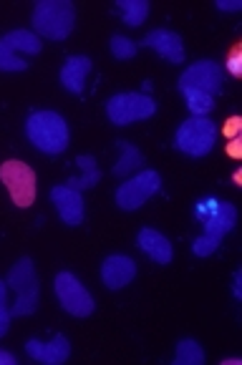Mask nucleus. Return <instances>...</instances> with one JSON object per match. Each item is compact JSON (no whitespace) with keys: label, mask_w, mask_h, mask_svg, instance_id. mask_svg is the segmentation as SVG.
I'll return each mask as SVG.
<instances>
[{"label":"nucleus","mask_w":242,"mask_h":365,"mask_svg":"<svg viewBox=\"0 0 242 365\" xmlns=\"http://www.w3.org/2000/svg\"><path fill=\"white\" fill-rule=\"evenodd\" d=\"M26 136L38 151L49 156L64 154L69 149V124L56 111H33L26 118Z\"/></svg>","instance_id":"1"},{"label":"nucleus","mask_w":242,"mask_h":365,"mask_svg":"<svg viewBox=\"0 0 242 365\" xmlns=\"http://www.w3.org/2000/svg\"><path fill=\"white\" fill-rule=\"evenodd\" d=\"M33 31L51 41H66L74 31L76 6L71 0H38L33 8Z\"/></svg>","instance_id":"2"},{"label":"nucleus","mask_w":242,"mask_h":365,"mask_svg":"<svg viewBox=\"0 0 242 365\" xmlns=\"http://www.w3.org/2000/svg\"><path fill=\"white\" fill-rule=\"evenodd\" d=\"M6 285L16 290V305L11 307V315L28 317L38 307V274L31 257H21L8 269Z\"/></svg>","instance_id":"3"},{"label":"nucleus","mask_w":242,"mask_h":365,"mask_svg":"<svg viewBox=\"0 0 242 365\" xmlns=\"http://www.w3.org/2000/svg\"><path fill=\"white\" fill-rule=\"evenodd\" d=\"M215 141H217V124L210 121L207 116L187 118L177 129V134H174V146L182 154L194 156V159L210 154L215 149Z\"/></svg>","instance_id":"4"},{"label":"nucleus","mask_w":242,"mask_h":365,"mask_svg":"<svg viewBox=\"0 0 242 365\" xmlns=\"http://www.w3.org/2000/svg\"><path fill=\"white\" fill-rule=\"evenodd\" d=\"M156 113V103L149 93L141 91H126L114 93L106 101V116L114 126H129L136 121H144Z\"/></svg>","instance_id":"5"},{"label":"nucleus","mask_w":242,"mask_h":365,"mask_svg":"<svg viewBox=\"0 0 242 365\" xmlns=\"http://www.w3.org/2000/svg\"><path fill=\"white\" fill-rule=\"evenodd\" d=\"M44 48L41 38L33 31H11L0 38V71L6 73H18L26 71L28 63L23 56H38Z\"/></svg>","instance_id":"6"},{"label":"nucleus","mask_w":242,"mask_h":365,"mask_svg":"<svg viewBox=\"0 0 242 365\" xmlns=\"http://www.w3.org/2000/svg\"><path fill=\"white\" fill-rule=\"evenodd\" d=\"M0 182L6 184L13 205L21 207V210H28L36 202V172L23 161H3L0 164Z\"/></svg>","instance_id":"7"},{"label":"nucleus","mask_w":242,"mask_h":365,"mask_svg":"<svg viewBox=\"0 0 242 365\" xmlns=\"http://www.w3.org/2000/svg\"><path fill=\"white\" fill-rule=\"evenodd\" d=\"M161 189V174L154 169H144L141 174L131 177L116 189V207L124 212H134L141 205H146L151 197Z\"/></svg>","instance_id":"8"},{"label":"nucleus","mask_w":242,"mask_h":365,"mask_svg":"<svg viewBox=\"0 0 242 365\" xmlns=\"http://www.w3.org/2000/svg\"><path fill=\"white\" fill-rule=\"evenodd\" d=\"M54 287H56V295H59L61 305L69 315L74 317H89L94 312V297L86 287L81 285L79 277L71 272H59L54 279Z\"/></svg>","instance_id":"9"},{"label":"nucleus","mask_w":242,"mask_h":365,"mask_svg":"<svg viewBox=\"0 0 242 365\" xmlns=\"http://www.w3.org/2000/svg\"><path fill=\"white\" fill-rule=\"evenodd\" d=\"M222 66L215 63V61L205 58L192 63L182 76H179V91H202V93H215L222 91Z\"/></svg>","instance_id":"10"},{"label":"nucleus","mask_w":242,"mask_h":365,"mask_svg":"<svg viewBox=\"0 0 242 365\" xmlns=\"http://www.w3.org/2000/svg\"><path fill=\"white\" fill-rule=\"evenodd\" d=\"M51 202H54L56 212L64 220L66 227H79L84 225V217H86V205H84V197L76 189H69L66 184H56L51 189Z\"/></svg>","instance_id":"11"},{"label":"nucleus","mask_w":242,"mask_h":365,"mask_svg":"<svg viewBox=\"0 0 242 365\" xmlns=\"http://www.w3.org/2000/svg\"><path fill=\"white\" fill-rule=\"evenodd\" d=\"M144 48H151L167 58L169 63H184V41L179 33L167 31V28H156V31H149L141 41Z\"/></svg>","instance_id":"12"},{"label":"nucleus","mask_w":242,"mask_h":365,"mask_svg":"<svg viewBox=\"0 0 242 365\" xmlns=\"http://www.w3.org/2000/svg\"><path fill=\"white\" fill-rule=\"evenodd\" d=\"M136 277V262L126 255H109L101 262V282L109 290H121Z\"/></svg>","instance_id":"13"},{"label":"nucleus","mask_w":242,"mask_h":365,"mask_svg":"<svg viewBox=\"0 0 242 365\" xmlns=\"http://www.w3.org/2000/svg\"><path fill=\"white\" fill-rule=\"evenodd\" d=\"M26 353L31 355L33 360L38 363H46V365H61L69 360L71 355V343L66 335H56L51 343H41L38 338H31L26 343Z\"/></svg>","instance_id":"14"},{"label":"nucleus","mask_w":242,"mask_h":365,"mask_svg":"<svg viewBox=\"0 0 242 365\" xmlns=\"http://www.w3.org/2000/svg\"><path fill=\"white\" fill-rule=\"evenodd\" d=\"M136 247H139L141 252H144L146 257L151 259V262L161 264V267L172 262V257H174L172 242L161 235V232L151 230V227H144V230H139V235H136Z\"/></svg>","instance_id":"15"},{"label":"nucleus","mask_w":242,"mask_h":365,"mask_svg":"<svg viewBox=\"0 0 242 365\" xmlns=\"http://www.w3.org/2000/svg\"><path fill=\"white\" fill-rule=\"evenodd\" d=\"M91 58L89 56H69L61 68V86L69 93H84L86 76L91 73Z\"/></svg>","instance_id":"16"},{"label":"nucleus","mask_w":242,"mask_h":365,"mask_svg":"<svg viewBox=\"0 0 242 365\" xmlns=\"http://www.w3.org/2000/svg\"><path fill=\"white\" fill-rule=\"evenodd\" d=\"M202 225H205V235L207 237L222 242V237L230 235V232L235 230V225H237L235 205H230V202H217L215 212H212L207 220H202Z\"/></svg>","instance_id":"17"},{"label":"nucleus","mask_w":242,"mask_h":365,"mask_svg":"<svg viewBox=\"0 0 242 365\" xmlns=\"http://www.w3.org/2000/svg\"><path fill=\"white\" fill-rule=\"evenodd\" d=\"M76 167L81 169L79 177H69L66 179V187L76 189V192H86V189H94L99 182H101V169L96 167V159L91 154H81L76 159Z\"/></svg>","instance_id":"18"},{"label":"nucleus","mask_w":242,"mask_h":365,"mask_svg":"<svg viewBox=\"0 0 242 365\" xmlns=\"http://www.w3.org/2000/svg\"><path fill=\"white\" fill-rule=\"evenodd\" d=\"M116 149L121 156H119V161L111 169L114 177H129L131 172H136V169L144 164V154H141L131 141H116Z\"/></svg>","instance_id":"19"},{"label":"nucleus","mask_w":242,"mask_h":365,"mask_svg":"<svg viewBox=\"0 0 242 365\" xmlns=\"http://www.w3.org/2000/svg\"><path fill=\"white\" fill-rule=\"evenodd\" d=\"M116 11L121 13L126 26L139 28L146 21V16H149V3L146 0H119Z\"/></svg>","instance_id":"20"},{"label":"nucleus","mask_w":242,"mask_h":365,"mask_svg":"<svg viewBox=\"0 0 242 365\" xmlns=\"http://www.w3.org/2000/svg\"><path fill=\"white\" fill-rule=\"evenodd\" d=\"M174 365H205V350H202V345L192 338H182L177 343Z\"/></svg>","instance_id":"21"},{"label":"nucleus","mask_w":242,"mask_h":365,"mask_svg":"<svg viewBox=\"0 0 242 365\" xmlns=\"http://www.w3.org/2000/svg\"><path fill=\"white\" fill-rule=\"evenodd\" d=\"M182 93L187 98V106L194 116H207L215 108V96H210V93H202V91H182Z\"/></svg>","instance_id":"22"},{"label":"nucleus","mask_w":242,"mask_h":365,"mask_svg":"<svg viewBox=\"0 0 242 365\" xmlns=\"http://www.w3.org/2000/svg\"><path fill=\"white\" fill-rule=\"evenodd\" d=\"M109 48H111L114 58H119V61H129V58H134V56H136V43L126 36H111V43H109Z\"/></svg>","instance_id":"23"},{"label":"nucleus","mask_w":242,"mask_h":365,"mask_svg":"<svg viewBox=\"0 0 242 365\" xmlns=\"http://www.w3.org/2000/svg\"><path fill=\"white\" fill-rule=\"evenodd\" d=\"M11 328V307H8V285L6 279H0V338Z\"/></svg>","instance_id":"24"},{"label":"nucleus","mask_w":242,"mask_h":365,"mask_svg":"<svg viewBox=\"0 0 242 365\" xmlns=\"http://www.w3.org/2000/svg\"><path fill=\"white\" fill-rule=\"evenodd\" d=\"M217 247H220V242L212 240V237H207V235L197 237V240L192 242V252L197 255V257H210Z\"/></svg>","instance_id":"25"},{"label":"nucleus","mask_w":242,"mask_h":365,"mask_svg":"<svg viewBox=\"0 0 242 365\" xmlns=\"http://www.w3.org/2000/svg\"><path fill=\"white\" fill-rule=\"evenodd\" d=\"M227 71H230L232 76H242V46L235 43L232 46V51L227 53Z\"/></svg>","instance_id":"26"},{"label":"nucleus","mask_w":242,"mask_h":365,"mask_svg":"<svg viewBox=\"0 0 242 365\" xmlns=\"http://www.w3.org/2000/svg\"><path fill=\"white\" fill-rule=\"evenodd\" d=\"M240 131H242V118L240 116H230L225 121V126H222V136H225V139H237Z\"/></svg>","instance_id":"27"},{"label":"nucleus","mask_w":242,"mask_h":365,"mask_svg":"<svg viewBox=\"0 0 242 365\" xmlns=\"http://www.w3.org/2000/svg\"><path fill=\"white\" fill-rule=\"evenodd\" d=\"M215 8L222 13H237V11H242V3L240 0H217Z\"/></svg>","instance_id":"28"},{"label":"nucleus","mask_w":242,"mask_h":365,"mask_svg":"<svg viewBox=\"0 0 242 365\" xmlns=\"http://www.w3.org/2000/svg\"><path fill=\"white\" fill-rule=\"evenodd\" d=\"M227 156L230 159H242V139L237 136V139H230V144H227Z\"/></svg>","instance_id":"29"},{"label":"nucleus","mask_w":242,"mask_h":365,"mask_svg":"<svg viewBox=\"0 0 242 365\" xmlns=\"http://www.w3.org/2000/svg\"><path fill=\"white\" fill-rule=\"evenodd\" d=\"M232 292H235V300H242V272L240 269L235 272V285H232Z\"/></svg>","instance_id":"30"},{"label":"nucleus","mask_w":242,"mask_h":365,"mask_svg":"<svg viewBox=\"0 0 242 365\" xmlns=\"http://www.w3.org/2000/svg\"><path fill=\"white\" fill-rule=\"evenodd\" d=\"M0 365H16V358L8 350H0Z\"/></svg>","instance_id":"31"},{"label":"nucleus","mask_w":242,"mask_h":365,"mask_svg":"<svg viewBox=\"0 0 242 365\" xmlns=\"http://www.w3.org/2000/svg\"><path fill=\"white\" fill-rule=\"evenodd\" d=\"M242 360L240 358H227V360H222V365H240Z\"/></svg>","instance_id":"32"}]
</instances>
